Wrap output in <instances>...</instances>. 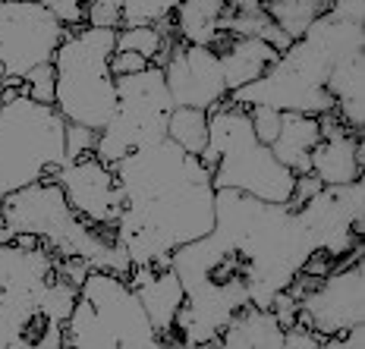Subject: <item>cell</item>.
Wrapping results in <instances>:
<instances>
[{
    "mask_svg": "<svg viewBox=\"0 0 365 349\" xmlns=\"http://www.w3.org/2000/svg\"><path fill=\"white\" fill-rule=\"evenodd\" d=\"M86 26L120 28L123 26V0H86Z\"/></svg>",
    "mask_w": 365,
    "mask_h": 349,
    "instance_id": "d4e9b609",
    "label": "cell"
},
{
    "mask_svg": "<svg viewBox=\"0 0 365 349\" xmlns=\"http://www.w3.org/2000/svg\"><path fill=\"white\" fill-rule=\"evenodd\" d=\"M22 88L32 101L54 104V63H38L35 70H29L22 79Z\"/></svg>",
    "mask_w": 365,
    "mask_h": 349,
    "instance_id": "484cf974",
    "label": "cell"
},
{
    "mask_svg": "<svg viewBox=\"0 0 365 349\" xmlns=\"http://www.w3.org/2000/svg\"><path fill=\"white\" fill-rule=\"evenodd\" d=\"M284 349H324V337H318L306 324H290L284 328Z\"/></svg>",
    "mask_w": 365,
    "mask_h": 349,
    "instance_id": "f546056e",
    "label": "cell"
},
{
    "mask_svg": "<svg viewBox=\"0 0 365 349\" xmlns=\"http://www.w3.org/2000/svg\"><path fill=\"white\" fill-rule=\"evenodd\" d=\"M54 179L63 186L66 202L82 221L113 233L120 214H123V189H120V179L110 164H104L91 151V155L63 164L54 173Z\"/></svg>",
    "mask_w": 365,
    "mask_h": 349,
    "instance_id": "4fadbf2b",
    "label": "cell"
},
{
    "mask_svg": "<svg viewBox=\"0 0 365 349\" xmlns=\"http://www.w3.org/2000/svg\"><path fill=\"white\" fill-rule=\"evenodd\" d=\"M202 161L211 167V186L237 189L262 202H290L296 173L287 170L255 135L249 110L220 101L208 110V148Z\"/></svg>",
    "mask_w": 365,
    "mask_h": 349,
    "instance_id": "5b68a950",
    "label": "cell"
},
{
    "mask_svg": "<svg viewBox=\"0 0 365 349\" xmlns=\"http://www.w3.org/2000/svg\"><path fill=\"white\" fill-rule=\"evenodd\" d=\"M129 286L139 296L142 308H145L151 328L161 333V340L167 343L173 330V321H177V312L186 302V293H182V283L173 268H151V264H133L129 268Z\"/></svg>",
    "mask_w": 365,
    "mask_h": 349,
    "instance_id": "2e32d148",
    "label": "cell"
},
{
    "mask_svg": "<svg viewBox=\"0 0 365 349\" xmlns=\"http://www.w3.org/2000/svg\"><path fill=\"white\" fill-rule=\"evenodd\" d=\"M331 6V0H268L262 4V10L274 19V26L280 28L290 41H296L299 35H306V28L322 16Z\"/></svg>",
    "mask_w": 365,
    "mask_h": 349,
    "instance_id": "44dd1931",
    "label": "cell"
},
{
    "mask_svg": "<svg viewBox=\"0 0 365 349\" xmlns=\"http://www.w3.org/2000/svg\"><path fill=\"white\" fill-rule=\"evenodd\" d=\"M211 233L237 255L249 302L271 308L274 296L284 293L315 252L296 204L262 202L237 189L215 192V226Z\"/></svg>",
    "mask_w": 365,
    "mask_h": 349,
    "instance_id": "3957f363",
    "label": "cell"
},
{
    "mask_svg": "<svg viewBox=\"0 0 365 349\" xmlns=\"http://www.w3.org/2000/svg\"><path fill=\"white\" fill-rule=\"evenodd\" d=\"M63 164H70L63 113L32 101L22 85H6L0 104V199L54 177Z\"/></svg>",
    "mask_w": 365,
    "mask_h": 349,
    "instance_id": "52a82bcc",
    "label": "cell"
},
{
    "mask_svg": "<svg viewBox=\"0 0 365 349\" xmlns=\"http://www.w3.org/2000/svg\"><path fill=\"white\" fill-rule=\"evenodd\" d=\"M249 110V120H252V129H255V135L264 142V145H271L274 142V135H277V129H280V110H274V108H246Z\"/></svg>",
    "mask_w": 365,
    "mask_h": 349,
    "instance_id": "f1b7e54d",
    "label": "cell"
},
{
    "mask_svg": "<svg viewBox=\"0 0 365 349\" xmlns=\"http://www.w3.org/2000/svg\"><path fill=\"white\" fill-rule=\"evenodd\" d=\"M32 4L48 6L54 16L63 22L66 28H79L86 26V0H32Z\"/></svg>",
    "mask_w": 365,
    "mask_h": 349,
    "instance_id": "4316f807",
    "label": "cell"
},
{
    "mask_svg": "<svg viewBox=\"0 0 365 349\" xmlns=\"http://www.w3.org/2000/svg\"><path fill=\"white\" fill-rule=\"evenodd\" d=\"M356 48H365V0H331V6L306 28V35L280 51L264 75L230 92L227 101L240 108L262 104V108L312 113V117L331 113V70L340 57Z\"/></svg>",
    "mask_w": 365,
    "mask_h": 349,
    "instance_id": "7a4b0ae2",
    "label": "cell"
},
{
    "mask_svg": "<svg viewBox=\"0 0 365 349\" xmlns=\"http://www.w3.org/2000/svg\"><path fill=\"white\" fill-rule=\"evenodd\" d=\"M227 0H182L173 10V32L186 44H205L215 48L224 38L220 32V19L227 13Z\"/></svg>",
    "mask_w": 365,
    "mask_h": 349,
    "instance_id": "ffe728a7",
    "label": "cell"
},
{
    "mask_svg": "<svg viewBox=\"0 0 365 349\" xmlns=\"http://www.w3.org/2000/svg\"><path fill=\"white\" fill-rule=\"evenodd\" d=\"M167 139L189 155H199L208 148V110L199 108H173L167 120Z\"/></svg>",
    "mask_w": 365,
    "mask_h": 349,
    "instance_id": "7402d4cb",
    "label": "cell"
},
{
    "mask_svg": "<svg viewBox=\"0 0 365 349\" xmlns=\"http://www.w3.org/2000/svg\"><path fill=\"white\" fill-rule=\"evenodd\" d=\"M322 139V123L312 113H296V110H280V129L271 142V155L277 157L287 170L296 177L309 173V155Z\"/></svg>",
    "mask_w": 365,
    "mask_h": 349,
    "instance_id": "d6986e66",
    "label": "cell"
},
{
    "mask_svg": "<svg viewBox=\"0 0 365 349\" xmlns=\"http://www.w3.org/2000/svg\"><path fill=\"white\" fill-rule=\"evenodd\" d=\"M215 51L220 57V66H224L227 92H237V88L255 82L258 75H264V70L280 54V51H274V44L246 35H224L215 44Z\"/></svg>",
    "mask_w": 365,
    "mask_h": 349,
    "instance_id": "e0dca14e",
    "label": "cell"
},
{
    "mask_svg": "<svg viewBox=\"0 0 365 349\" xmlns=\"http://www.w3.org/2000/svg\"><path fill=\"white\" fill-rule=\"evenodd\" d=\"M217 349H284V328L274 308L242 306L230 315L217 337Z\"/></svg>",
    "mask_w": 365,
    "mask_h": 349,
    "instance_id": "ac0fdd59",
    "label": "cell"
},
{
    "mask_svg": "<svg viewBox=\"0 0 365 349\" xmlns=\"http://www.w3.org/2000/svg\"><path fill=\"white\" fill-rule=\"evenodd\" d=\"M258 4H268V0H258Z\"/></svg>",
    "mask_w": 365,
    "mask_h": 349,
    "instance_id": "836d02e7",
    "label": "cell"
},
{
    "mask_svg": "<svg viewBox=\"0 0 365 349\" xmlns=\"http://www.w3.org/2000/svg\"><path fill=\"white\" fill-rule=\"evenodd\" d=\"M0 221L13 236H35L48 252L57 258H82L91 268L113 271L126 277L133 261L123 249L113 242L110 230H98L86 224L70 208L63 186L54 177L29 183L16 192L0 199Z\"/></svg>",
    "mask_w": 365,
    "mask_h": 349,
    "instance_id": "277c9868",
    "label": "cell"
},
{
    "mask_svg": "<svg viewBox=\"0 0 365 349\" xmlns=\"http://www.w3.org/2000/svg\"><path fill=\"white\" fill-rule=\"evenodd\" d=\"M113 79H117V110L95 142V155L104 164H117L133 148L167 139V120L173 110L164 70L158 63L145 66L142 73L113 75Z\"/></svg>",
    "mask_w": 365,
    "mask_h": 349,
    "instance_id": "9c48e42d",
    "label": "cell"
},
{
    "mask_svg": "<svg viewBox=\"0 0 365 349\" xmlns=\"http://www.w3.org/2000/svg\"><path fill=\"white\" fill-rule=\"evenodd\" d=\"M95 142H98L95 129L66 123V157H70V161H76V157H82V155H91V151H95Z\"/></svg>",
    "mask_w": 365,
    "mask_h": 349,
    "instance_id": "83f0119b",
    "label": "cell"
},
{
    "mask_svg": "<svg viewBox=\"0 0 365 349\" xmlns=\"http://www.w3.org/2000/svg\"><path fill=\"white\" fill-rule=\"evenodd\" d=\"M123 189V214L113 242L133 264L170 268L180 246L215 226L211 167L170 139L139 145L110 164Z\"/></svg>",
    "mask_w": 365,
    "mask_h": 349,
    "instance_id": "6da1fadb",
    "label": "cell"
},
{
    "mask_svg": "<svg viewBox=\"0 0 365 349\" xmlns=\"http://www.w3.org/2000/svg\"><path fill=\"white\" fill-rule=\"evenodd\" d=\"M315 252L344 258L365 233V183L353 179L344 186H322L312 199L296 204Z\"/></svg>",
    "mask_w": 365,
    "mask_h": 349,
    "instance_id": "7c38bea8",
    "label": "cell"
},
{
    "mask_svg": "<svg viewBox=\"0 0 365 349\" xmlns=\"http://www.w3.org/2000/svg\"><path fill=\"white\" fill-rule=\"evenodd\" d=\"M299 324L318 337H340L349 328L365 321V264L362 242L353 246V255H344L331 274L318 277L299 296Z\"/></svg>",
    "mask_w": 365,
    "mask_h": 349,
    "instance_id": "8fae6325",
    "label": "cell"
},
{
    "mask_svg": "<svg viewBox=\"0 0 365 349\" xmlns=\"http://www.w3.org/2000/svg\"><path fill=\"white\" fill-rule=\"evenodd\" d=\"M70 28L48 6L32 0H0V73L6 85H22L29 70L51 63Z\"/></svg>",
    "mask_w": 365,
    "mask_h": 349,
    "instance_id": "30bf717a",
    "label": "cell"
},
{
    "mask_svg": "<svg viewBox=\"0 0 365 349\" xmlns=\"http://www.w3.org/2000/svg\"><path fill=\"white\" fill-rule=\"evenodd\" d=\"M4 92H6V82H4V73H0V104H4Z\"/></svg>",
    "mask_w": 365,
    "mask_h": 349,
    "instance_id": "d6a6232c",
    "label": "cell"
},
{
    "mask_svg": "<svg viewBox=\"0 0 365 349\" xmlns=\"http://www.w3.org/2000/svg\"><path fill=\"white\" fill-rule=\"evenodd\" d=\"M167 92H170L173 108H199L211 110L220 101H227V82H224V66L215 48L205 44H186L173 41L170 54L161 63Z\"/></svg>",
    "mask_w": 365,
    "mask_h": 349,
    "instance_id": "5bb4252c",
    "label": "cell"
},
{
    "mask_svg": "<svg viewBox=\"0 0 365 349\" xmlns=\"http://www.w3.org/2000/svg\"><path fill=\"white\" fill-rule=\"evenodd\" d=\"M145 66H151L142 54L135 51H113L110 54V73L113 75H133V73H142Z\"/></svg>",
    "mask_w": 365,
    "mask_h": 349,
    "instance_id": "4dcf8cb0",
    "label": "cell"
},
{
    "mask_svg": "<svg viewBox=\"0 0 365 349\" xmlns=\"http://www.w3.org/2000/svg\"><path fill=\"white\" fill-rule=\"evenodd\" d=\"M180 4L182 0H123V26H155L170 19Z\"/></svg>",
    "mask_w": 365,
    "mask_h": 349,
    "instance_id": "cb8c5ba5",
    "label": "cell"
},
{
    "mask_svg": "<svg viewBox=\"0 0 365 349\" xmlns=\"http://www.w3.org/2000/svg\"><path fill=\"white\" fill-rule=\"evenodd\" d=\"M0 242H13V233L6 230V224H4V221H0Z\"/></svg>",
    "mask_w": 365,
    "mask_h": 349,
    "instance_id": "1f68e13d",
    "label": "cell"
},
{
    "mask_svg": "<svg viewBox=\"0 0 365 349\" xmlns=\"http://www.w3.org/2000/svg\"><path fill=\"white\" fill-rule=\"evenodd\" d=\"M76 296H79V286L54 274V280H51V283L44 286V293H41V315H44V321L63 324L66 318H70L73 306H76Z\"/></svg>",
    "mask_w": 365,
    "mask_h": 349,
    "instance_id": "603a6c76",
    "label": "cell"
},
{
    "mask_svg": "<svg viewBox=\"0 0 365 349\" xmlns=\"http://www.w3.org/2000/svg\"><path fill=\"white\" fill-rule=\"evenodd\" d=\"M139 296L126 277L91 268L82 280L70 318L63 321V349H161Z\"/></svg>",
    "mask_w": 365,
    "mask_h": 349,
    "instance_id": "8992f818",
    "label": "cell"
},
{
    "mask_svg": "<svg viewBox=\"0 0 365 349\" xmlns=\"http://www.w3.org/2000/svg\"><path fill=\"white\" fill-rule=\"evenodd\" d=\"M322 139L309 155V173L322 179V186H344L362 179L365 170V142L362 132L349 129L337 113H322Z\"/></svg>",
    "mask_w": 365,
    "mask_h": 349,
    "instance_id": "9a60e30c",
    "label": "cell"
},
{
    "mask_svg": "<svg viewBox=\"0 0 365 349\" xmlns=\"http://www.w3.org/2000/svg\"><path fill=\"white\" fill-rule=\"evenodd\" d=\"M117 28H70L54 51V108L66 123L101 132L117 110V79L110 54Z\"/></svg>",
    "mask_w": 365,
    "mask_h": 349,
    "instance_id": "ba28073f",
    "label": "cell"
}]
</instances>
